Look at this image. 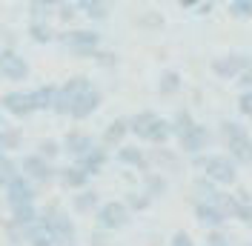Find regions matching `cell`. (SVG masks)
<instances>
[{"instance_id": "obj_1", "label": "cell", "mask_w": 252, "mask_h": 246, "mask_svg": "<svg viewBox=\"0 0 252 246\" xmlns=\"http://www.w3.org/2000/svg\"><path fill=\"white\" fill-rule=\"evenodd\" d=\"M37 223L43 226V232L52 238L55 246H72L75 226H72V217L66 215L58 203H46L43 209H37Z\"/></svg>"}, {"instance_id": "obj_2", "label": "cell", "mask_w": 252, "mask_h": 246, "mask_svg": "<svg viewBox=\"0 0 252 246\" xmlns=\"http://www.w3.org/2000/svg\"><path fill=\"white\" fill-rule=\"evenodd\" d=\"M204 172H206L204 178L212 181L215 186H232L238 181V166L232 163V157H226V154H209Z\"/></svg>"}, {"instance_id": "obj_3", "label": "cell", "mask_w": 252, "mask_h": 246, "mask_svg": "<svg viewBox=\"0 0 252 246\" xmlns=\"http://www.w3.org/2000/svg\"><path fill=\"white\" fill-rule=\"evenodd\" d=\"M129 217H132V212L126 209V203H121V200H109V203H103V206L97 209V226L106 229V232L124 229L126 223H129Z\"/></svg>"}, {"instance_id": "obj_4", "label": "cell", "mask_w": 252, "mask_h": 246, "mask_svg": "<svg viewBox=\"0 0 252 246\" xmlns=\"http://www.w3.org/2000/svg\"><path fill=\"white\" fill-rule=\"evenodd\" d=\"M252 66L250 55H223V58H215L212 61V72L218 77H238L244 69Z\"/></svg>"}, {"instance_id": "obj_5", "label": "cell", "mask_w": 252, "mask_h": 246, "mask_svg": "<svg viewBox=\"0 0 252 246\" xmlns=\"http://www.w3.org/2000/svg\"><path fill=\"white\" fill-rule=\"evenodd\" d=\"M6 198H9V206L12 209H17V206H32L34 203V186L23 175H17L15 181H9V186H6Z\"/></svg>"}, {"instance_id": "obj_6", "label": "cell", "mask_w": 252, "mask_h": 246, "mask_svg": "<svg viewBox=\"0 0 252 246\" xmlns=\"http://www.w3.org/2000/svg\"><path fill=\"white\" fill-rule=\"evenodd\" d=\"M20 175L26 178V181H34V184H46L49 178H52V166H49L43 157H37V154H26L23 160H20Z\"/></svg>"}, {"instance_id": "obj_7", "label": "cell", "mask_w": 252, "mask_h": 246, "mask_svg": "<svg viewBox=\"0 0 252 246\" xmlns=\"http://www.w3.org/2000/svg\"><path fill=\"white\" fill-rule=\"evenodd\" d=\"M209 140H212V132H209L206 126H201V123H195L187 135H181V138H178V143H181V149H184V152L201 154L206 146H209Z\"/></svg>"}, {"instance_id": "obj_8", "label": "cell", "mask_w": 252, "mask_h": 246, "mask_svg": "<svg viewBox=\"0 0 252 246\" xmlns=\"http://www.w3.org/2000/svg\"><path fill=\"white\" fill-rule=\"evenodd\" d=\"M0 75L6 80H26L29 77V63L23 61L20 55H15L12 49L0 52Z\"/></svg>"}, {"instance_id": "obj_9", "label": "cell", "mask_w": 252, "mask_h": 246, "mask_svg": "<svg viewBox=\"0 0 252 246\" xmlns=\"http://www.w3.org/2000/svg\"><path fill=\"white\" fill-rule=\"evenodd\" d=\"M92 146H94L92 135H86V132H78V129H72V132L66 135V140L61 143V152H66L69 157H72V160H75V163H78L80 157H83V154L92 149Z\"/></svg>"}, {"instance_id": "obj_10", "label": "cell", "mask_w": 252, "mask_h": 246, "mask_svg": "<svg viewBox=\"0 0 252 246\" xmlns=\"http://www.w3.org/2000/svg\"><path fill=\"white\" fill-rule=\"evenodd\" d=\"M0 109L12 112L15 118H29L32 112H34V103H32L29 92H6L0 97Z\"/></svg>"}, {"instance_id": "obj_11", "label": "cell", "mask_w": 252, "mask_h": 246, "mask_svg": "<svg viewBox=\"0 0 252 246\" xmlns=\"http://www.w3.org/2000/svg\"><path fill=\"white\" fill-rule=\"evenodd\" d=\"M103 103V92H97V89H89L86 94H80L78 100L72 103V109H69V118H75V121H83V118H89L92 112H97V106Z\"/></svg>"}, {"instance_id": "obj_12", "label": "cell", "mask_w": 252, "mask_h": 246, "mask_svg": "<svg viewBox=\"0 0 252 246\" xmlns=\"http://www.w3.org/2000/svg\"><path fill=\"white\" fill-rule=\"evenodd\" d=\"M226 149L232 154V163H241V166H252V135L250 132H244V135H238V138L226 140Z\"/></svg>"}, {"instance_id": "obj_13", "label": "cell", "mask_w": 252, "mask_h": 246, "mask_svg": "<svg viewBox=\"0 0 252 246\" xmlns=\"http://www.w3.org/2000/svg\"><path fill=\"white\" fill-rule=\"evenodd\" d=\"M106 160H109L106 149H103V146H92V149L83 154L75 166H78L80 172H86V175H94V172H100L103 166H106Z\"/></svg>"}, {"instance_id": "obj_14", "label": "cell", "mask_w": 252, "mask_h": 246, "mask_svg": "<svg viewBox=\"0 0 252 246\" xmlns=\"http://www.w3.org/2000/svg\"><path fill=\"white\" fill-rule=\"evenodd\" d=\"M63 43L69 46V52H80V49H97L100 43V34L97 31H69L63 34Z\"/></svg>"}, {"instance_id": "obj_15", "label": "cell", "mask_w": 252, "mask_h": 246, "mask_svg": "<svg viewBox=\"0 0 252 246\" xmlns=\"http://www.w3.org/2000/svg\"><path fill=\"white\" fill-rule=\"evenodd\" d=\"M155 121H158V115L155 112H138V115H132L129 118V132L135 135V138H141V140H146L149 138V132H152V126H155Z\"/></svg>"}, {"instance_id": "obj_16", "label": "cell", "mask_w": 252, "mask_h": 246, "mask_svg": "<svg viewBox=\"0 0 252 246\" xmlns=\"http://www.w3.org/2000/svg\"><path fill=\"white\" fill-rule=\"evenodd\" d=\"M126 132H129V118H115V121L106 126V132H103V143L121 149L124 140H126Z\"/></svg>"}, {"instance_id": "obj_17", "label": "cell", "mask_w": 252, "mask_h": 246, "mask_svg": "<svg viewBox=\"0 0 252 246\" xmlns=\"http://www.w3.org/2000/svg\"><path fill=\"white\" fill-rule=\"evenodd\" d=\"M34 220H37V209H34V203H32V206H17V209H12L9 232H23L26 226H32Z\"/></svg>"}, {"instance_id": "obj_18", "label": "cell", "mask_w": 252, "mask_h": 246, "mask_svg": "<svg viewBox=\"0 0 252 246\" xmlns=\"http://www.w3.org/2000/svg\"><path fill=\"white\" fill-rule=\"evenodd\" d=\"M89 89H92V80H89L86 75H75V77H69V80H66V83L61 86V92L66 94V97H69L72 103L78 100L80 94H86Z\"/></svg>"}, {"instance_id": "obj_19", "label": "cell", "mask_w": 252, "mask_h": 246, "mask_svg": "<svg viewBox=\"0 0 252 246\" xmlns=\"http://www.w3.org/2000/svg\"><path fill=\"white\" fill-rule=\"evenodd\" d=\"M58 178H61V184L66 186V189H86V181H89V175L86 172H80L78 166H63V169H58Z\"/></svg>"}, {"instance_id": "obj_20", "label": "cell", "mask_w": 252, "mask_h": 246, "mask_svg": "<svg viewBox=\"0 0 252 246\" xmlns=\"http://www.w3.org/2000/svg\"><path fill=\"white\" fill-rule=\"evenodd\" d=\"M118 160L126 163V166H138V169H149V163H146V157H143V149L138 146H132V143H124L121 149H118Z\"/></svg>"}, {"instance_id": "obj_21", "label": "cell", "mask_w": 252, "mask_h": 246, "mask_svg": "<svg viewBox=\"0 0 252 246\" xmlns=\"http://www.w3.org/2000/svg\"><path fill=\"white\" fill-rule=\"evenodd\" d=\"M195 215H198V220L206 223L209 229H220V226H223V220H226V217L220 215L215 206H209V203H195Z\"/></svg>"}, {"instance_id": "obj_22", "label": "cell", "mask_w": 252, "mask_h": 246, "mask_svg": "<svg viewBox=\"0 0 252 246\" xmlns=\"http://www.w3.org/2000/svg\"><path fill=\"white\" fill-rule=\"evenodd\" d=\"M55 92H58V86H52V83H46V86H40V89L29 92L32 94V103H34V112H40V109H52Z\"/></svg>"}, {"instance_id": "obj_23", "label": "cell", "mask_w": 252, "mask_h": 246, "mask_svg": "<svg viewBox=\"0 0 252 246\" xmlns=\"http://www.w3.org/2000/svg\"><path fill=\"white\" fill-rule=\"evenodd\" d=\"M178 86H181V75L175 69H163L160 72V83H158V92L163 94V97H169V94L178 92Z\"/></svg>"}, {"instance_id": "obj_24", "label": "cell", "mask_w": 252, "mask_h": 246, "mask_svg": "<svg viewBox=\"0 0 252 246\" xmlns=\"http://www.w3.org/2000/svg\"><path fill=\"white\" fill-rule=\"evenodd\" d=\"M143 186H146V198H160L166 192V181L158 172H143Z\"/></svg>"}, {"instance_id": "obj_25", "label": "cell", "mask_w": 252, "mask_h": 246, "mask_svg": "<svg viewBox=\"0 0 252 246\" xmlns=\"http://www.w3.org/2000/svg\"><path fill=\"white\" fill-rule=\"evenodd\" d=\"M17 175H20V172H17V163L9 157V154L0 152V189H6L9 181H15Z\"/></svg>"}, {"instance_id": "obj_26", "label": "cell", "mask_w": 252, "mask_h": 246, "mask_svg": "<svg viewBox=\"0 0 252 246\" xmlns=\"http://www.w3.org/2000/svg\"><path fill=\"white\" fill-rule=\"evenodd\" d=\"M192 126H195V118L189 115L187 109H181L172 121H169V129H172V135H178V138H181V135H187Z\"/></svg>"}, {"instance_id": "obj_27", "label": "cell", "mask_w": 252, "mask_h": 246, "mask_svg": "<svg viewBox=\"0 0 252 246\" xmlns=\"http://www.w3.org/2000/svg\"><path fill=\"white\" fill-rule=\"evenodd\" d=\"M20 143H23V132L20 129H6V132H0V152L6 154L9 149L15 152V149H20Z\"/></svg>"}, {"instance_id": "obj_28", "label": "cell", "mask_w": 252, "mask_h": 246, "mask_svg": "<svg viewBox=\"0 0 252 246\" xmlns=\"http://www.w3.org/2000/svg\"><path fill=\"white\" fill-rule=\"evenodd\" d=\"M72 206H75L78 212H92L94 206H97V192H92V189H80V195H75Z\"/></svg>"}, {"instance_id": "obj_29", "label": "cell", "mask_w": 252, "mask_h": 246, "mask_svg": "<svg viewBox=\"0 0 252 246\" xmlns=\"http://www.w3.org/2000/svg\"><path fill=\"white\" fill-rule=\"evenodd\" d=\"M169 135H172V129H169V121H163V118H158L155 126H152V132H149V143H155V146H160V143H166L169 140Z\"/></svg>"}, {"instance_id": "obj_30", "label": "cell", "mask_w": 252, "mask_h": 246, "mask_svg": "<svg viewBox=\"0 0 252 246\" xmlns=\"http://www.w3.org/2000/svg\"><path fill=\"white\" fill-rule=\"evenodd\" d=\"M37 157H43V160H55V157H58V154H61V143H58V140L55 138H43L40 140V143H37Z\"/></svg>"}, {"instance_id": "obj_31", "label": "cell", "mask_w": 252, "mask_h": 246, "mask_svg": "<svg viewBox=\"0 0 252 246\" xmlns=\"http://www.w3.org/2000/svg\"><path fill=\"white\" fill-rule=\"evenodd\" d=\"M195 192H198V203H209V200L215 198V192H218V186L212 184V181H206V178H195V186H192Z\"/></svg>"}, {"instance_id": "obj_32", "label": "cell", "mask_w": 252, "mask_h": 246, "mask_svg": "<svg viewBox=\"0 0 252 246\" xmlns=\"http://www.w3.org/2000/svg\"><path fill=\"white\" fill-rule=\"evenodd\" d=\"M78 9H83L92 20H106V15H109V6L106 3H97V0H83Z\"/></svg>"}, {"instance_id": "obj_33", "label": "cell", "mask_w": 252, "mask_h": 246, "mask_svg": "<svg viewBox=\"0 0 252 246\" xmlns=\"http://www.w3.org/2000/svg\"><path fill=\"white\" fill-rule=\"evenodd\" d=\"M29 34H32V40H37V43H49L52 40V29H49V23H43V20H34L29 26Z\"/></svg>"}, {"instance_id": "obj_34", "label": "cell", "mask_w": 252, "mask_h": 246, "mask_svg": "<svg viewBox=\"0 0 252 246\" xmlns=\"http://www.w3.org/2000/svg\"><path fill=\"white\" fill-rule=\"evenodd\" d=\"M152 160H158V163H163L166 169H181L178 157H175V154H169L166 149H152Z\"/></svg>"}, {"instance_id": "obj_35", "label": "cell", "mask_w": 252, "mask_h": 246, "mask_svg": "<svg viewBox=\"0 0 252 246\" xmlns=\"http://www.w3.org/2000/svg\"><path fill=\"white\" fill-rule=\"evenodd\" d=\"M247 129L241 126V123H232V121H223L220 123V138L223 140H232V138H238V135H244Z\"/></svg>"}, {"instance_id": "obj_36", "label": "cell", "mask_w": 252, "mask_h": 246, "mask_svg": "<svg viewBox=\"0 0 252 246\" xmlns=\"http://www.w3.org/2000/svg\"><path fill=\"white\" fill-rule=\"evenodd\" d=\"M229 9L235 17H252V0H232Z\"/></svg>"}, {"instance_id": "obj_37", "label": "cell", "mask_w": 252, "mask_h": 246, "mask_svg": "<svg viewBox=\"0 0 252 246\" xmlns=\"http://www.w3.org/2000/svg\"><path fill=\"white\" fill-rule=\"evenodd\" d=\"M206 246H229V235H226L223 229H209Z\"/></svg>"}, {"instance_id": "obj_38", "label": "cell", "mask_w": 252, "mask_h": 246, "mask_svg": "<svg viewBox=\"0 0 252 246\" xmlns=\"http://www.w3.org/2000/svg\"><path fill=\"white\" fill-rule=\"evenodd\" d=\"M238 112L252 118V92H241L238 94Z\"/></svg>"}, {"instance_id": "obj_39", "label": "cell", "mask_w": 252, "mask_h": 246, "mask_svg": "<svg viewBox=\"0 0 252 246\" xmlns=\"http://www.w3.org/2000/svg\"><path fill=\"white\" fill-rule=\"evenodd\" d=\"M126 200H129V206H132V209H146V206H149V198L141 195V192H129ZM129 206H126V209H129Z\"/></svg>"}, {"instance_id": "obj_40", "label": "cell", "mask_w": 252, "mask_h": 246, "mask_svg": "<svg viewBox=\"0 0 252 246\" xmlns=\"http://www.w3.org/2000/svg\"><path fill=\"white\" fill-rule=\"evenodd\" d=\"M235 217H238V220H244V223L252 229V203H247V206H238Z\"/></svg>"}, {"instance_id": "obj_41", "label": "cell", "mask_w": 252, "mask_h": 246, "mask_svg": "<svg viewBox=\"0 0 252 246\" xmlns=\"http://www.w3.org/2000/svg\"><path fill=\"white\" fill-rule=\"evenodd\" d=\"M169 246H195V241L189 238L187 232H175V235H172V244H169Z\"/></svg>"}, {"instance_id": "obj_42", "label": "cell", "mask_w": 252, "mask_h": 246, "mask_svg": "<svg viewBox=\"0 0 252 246\" xmlns=\"http://www.w3.org/2000/svg\"><path fill=\"white\" fill-rule=\"evenodd\" d=\"M238 83H241L247 92H252V66H250V69H244V72L238 75Z\"/></svg>"}, {"instance_id": "obj_43", "label": "cell", "mask_w": 252, "mask_h": 246, "mask_svg": "<svg viewBox=\"0 0 252 246\" xmlns=\"http://www.w3.org/2000/svg\"><path fill=\"white\" fill-rule=\"evenodd\" d=\"M58 9H61V20H72V17H75L72 6H66V3H63V6H58Z\"/></svg>"}, {"instance_id": "obj_44", "label": "cell", "mask_w": 252, "mask_h": 246, "mask_svg": "<svg viewBox=\"0 0 252 246\" xmlns=\"http://www.w3.org/2000/svg\"><path fill=\"white\" fill-rule=\"evenodd\" d=\"M206 157H209V154H192V163L204 169V166H206Z\"/></svg>"}, {"instance_id": "obj_45", "label": "cell", "mask_w": 252, "mask_h": 246, "mask_svg": "<svg viewBox=\"0 0 252 246\" xmlns=\"http://www.w3.org/2000/svg\"><path fill=\"white\" fill-rule=\"evenodd\" d=\"M92 241H94L92 246H106V238H103L100 232H94V235H92Z\"/></svg>"}, {"instance_id": "obj_46", "label": "cell", "mask_w": 252, "mask_h": 246, "mask_svg": "<svg viewBox=\"0 0 252 246\" xmlns=\"http://www.w3.org/2000/svg\"><path fill=\"white\" fill-rule=\"evenodd\" d=\"M238 246H252V244H238Z\"/></svg>"}, {"instance_id": "obj_47", "label": "cell", "mask_w": 252, "mask_h": 246, "mask_svg": "<svg viewBox=\"0 0 252 246\" xmlns=\"http://www.w3.org/2000/svg\"><path fill=\"white\" fill-rule=\"evenodd\" d=\"M0 31H3V29H0Z\"/></svg>"}]
</instances>
